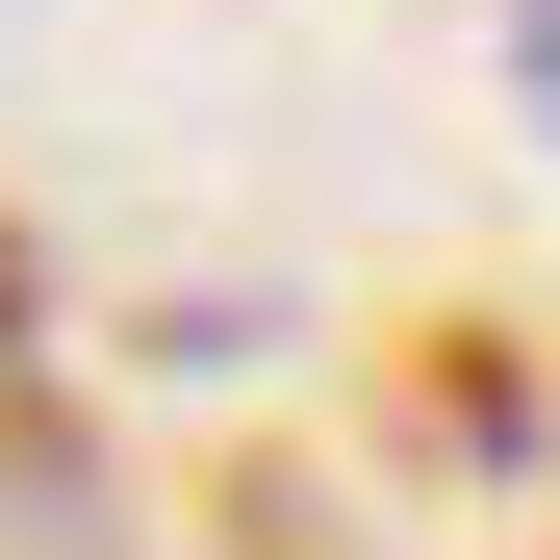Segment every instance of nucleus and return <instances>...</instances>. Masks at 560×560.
I'll use <instances>...</instances> for the list:
<instances>
[{
    "label": "nucleus",
    "instance_id": "obj_1",
    "mask_svg": "<svg viewBox=\"0 0 560 560\" xmlns=\"http://www.w3.org/2000/svg\"><path fill=\"white\" fill-rule=\"evenodd\" d=\"M510 103H535V153H560V0H510Z\"/></svg>",
    "mask_w": 560,
    "mask_h": 560
}]
</instances>
